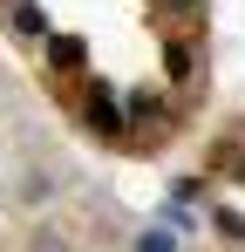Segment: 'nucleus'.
Segmentation results:
<instances>
[{"mask_svg":"<svg viewBox=\"0 0 245 252\" xmlns=\"http://www.w3.org/2000/svg\"><path fill=\"white\" fill-rule=\"evenodd\" d=\"M0 157H7V143H0Z\"/></svg>","mask_w":245,"mask_h":252,"instance_id":"1","label":"nucleus"}]
</instances>
